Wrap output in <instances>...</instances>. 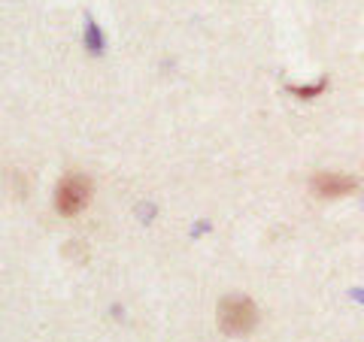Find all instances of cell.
<instances>
[{"label":"cell","instance_id":"cell-1","mask_svg":"<svg viewBox=\"0 0 364 342\" xmlns=\"http://www.w3.org/2000/svg\"><path fill=\"white\" fill-rule=\"evenodd\" d=\"M258 321L255 303L243 297V294H231L219 303V327L228 336H246Z\"/></svg>","mask_w":364,"mask_h":342},{"label":"cell","instance_id":"cell-2","mask_svg":"<svg viewBox=\"0 0 364 342\" xmlns=\"http://www.w3.org/2000/svg\"><path fill=\"white\" fill-rule=\"evenodd\" d=\"M88 197H91V182L82 173H70L55 188V209L61 215H76L79 209H85Z\"/></svg>","mask_w":364,"mask_h":342},{"label":"cell","instance_id":"cell-3","mask_svg":"<svg viewBox=\"0 0 364 342\" xmlns=\"http://www.w3.org/2000/svg\"><path fill=\"white\" fill-rule=\"evenodd\" d=\"M358 182L355 179H349L343 173H316L313 176V194L316 197H343V194L349 191H355Z\"/></svg>","mask_w":364,"mask_h":342}]
</instances>
